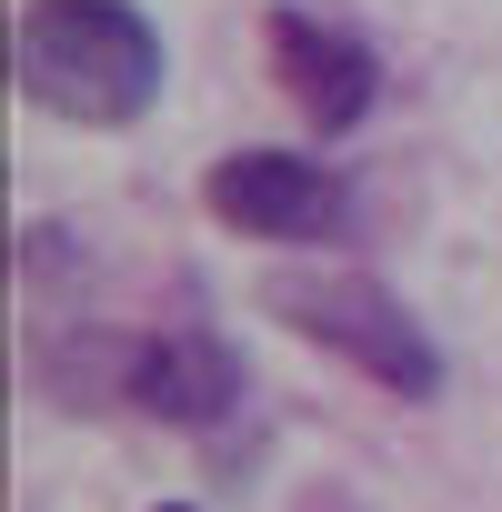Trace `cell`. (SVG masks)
I'll use <instances>...</instances> for the list:
<instances>
[{
    "mask_svg": "<svg viewBox=\"0 0 502 512\" xmlns=\"http://www.w3.org/2000/svg\"><path fill=\"white\" fill-rule=\"evenodd\" d=\"M121 402L151 412V422H181V432H211L241 412V352L211 332V322H171V332H141L131 342V372H121Z\"/></svg>",
    "mask_w": 502,
    "mask_h": 512,
    "instance_id": "5",
    "label": "cell"
},
{
    "mask_svg": "<svg viewBox=\"0 0 502 512\" xmlns=\"http://www.w3.org/2000/svg\"><path fill=\"white\" fill-rule=\"evenodd\" d=\"M161 512H191V502H161Z\"/></svg>",
    "mask_w": 502,
    "mask_h": 512,
    "instance_id": "6",
    "label": "cell"
},
{
    "mask_svg": "<svg viewBox=\"0 0 502 512\" xmlns=\"http://www.w3.org/2000/svg\"><path fill=\"white\" fill-rule=\"evenodd\" d=\"M262 302H272V322H292L312 352L352 362L362 382H382L402 402L442 392V352H432V332L412 322V302L392 282H372V272H272Z\"/></svg>",
    "mask_w": 502,
    "mask_h": 512,
    "instance_id": "2",
    "label": "cell"
},
{
    "mask_svg": "<svg viewBox=\"0 0 502 512\" xmlns=\"http://www.w3.org/2000/svg\"><path fill=\"white\" fill-rule=\"evenodd\" d=\"M11 81L31 111L81 121V131H131L161 101V31L131 0H21L11 31Z\"/></svg>",
    "mask_w": 502,
    "mask_h": 512,
    "instance_id": "1",
    "label": "cell"
},
{
    "mask_svg": "<svg viewBox=\"0 0 502 512\" xmlns=\"http://www.w3.org/2000/svg\"><path fill=\"white\" fill-rule=\"evenodd\" d=\"M272 81L302 101L312 131H362L372 101H382V51H372L352 21L282 0V11H272Z\"/></svg>",
    "mask_w": 502,
    "mask_h": 512,
    "instance_id": "4",
    "label": "cell"
},
{
    "mask_svg": "<svg viewBox=\"0 0 502 512\" xmlns=\"http://www.w3.org/2000/svg\"><path fill=\"white\" fill-rule=\"evenodd\" d=\"M201 201L241 241H342L352 231V181L312 151H221Z\"/></svg>",
    "mask_w": 502,
    "mask_h": 512,
    "instance_id": "3",
    "label": "cell"
}]
</instances>
